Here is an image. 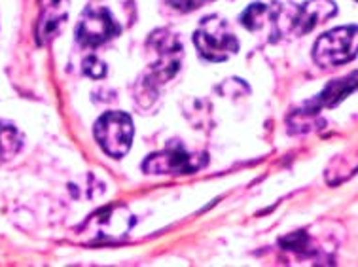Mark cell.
<instances>
[{"label":"cell","instance_id":"cell-3","mask_svg":"<svg viewBox=\"0 0 358 267\" xmlns=\"http://www.w3.org/2000/svg\"><path fill=\"white\" fill-rule=\"evenodd\" d=\"M194 44L203 57L213 63L228 61L239 50V40L235 38L228 23L218 15L205 17L199 23L194 34Z\"/></svg>","mask_w":358,"mask_h":267},{"label":"cell","instance_id":"cell-6","mask_svg":"<svg viewBox=\"0 0 358 267\" xmlns=\"http://www.w3.org/2000/svg\"><path fill=\"white\" fill-rule=\"evenodd\" d=\"M208 156L203 152H188L182 146H171L146 157L143 171L146 175H192L207 167Z\"/></svg>","mask_w":358,"mask_h":267},{"label":"cell","instance_id":"cell-9","mask_svg":"<svg viewBox=\"0 0 358 267\" xmlns=\"http://www.w3.org/2000/svg\"><path fill=\"white\" fill-rule=\"evenodd\" d=\"M285 23H287V15L285 10L279 2H255L241 13V25L250 31V33H258L264 29L271 31V40L275 34H285Z\"/></svg>","mask_w":358,"mask_h":267},{"label":"cell","instance_id":"cell-7","mask_svg":"<svg viewBox=\"0 0 358 267\" xmlns=\"http://www.w3.org/2000/svg\"><path fill=\"white\" fill-rule=\"evenodd\" d=\"M122 31L117 21L112 17V13L103 6L87 8L82 15V20L76 29V38L80 46L84 48H99L104 42L116 38Z\"/></svg>","mask_w":358,"mask_h":267},{"label":"cell","instance_id":"cell-14","mask_svg":"<svg viewBox=\"0 0 358 267\" xmlns=\"http://www.w3.org/2000/svg\"><path fill=\"white\" fill-rule=\"evenodd\" d=\"M84 72L87 74V76H92V78H103L104 72H106V66H104L101 61H97L95 57L85 59Z\"/></svg>","mask_w":358,"mask_h":267},{"label":"cell","instance_id":"cell-10","mask_svg":"<svg viewBox=\"0 0 358 267\" xmlns=\"http://www.w3.org/2000/svg\"><path fill=\"white\" fill-rule=\"evenodd\" d=\"M40 15L36 27L38 44H48L59 33L69 13V0H38Z\"/></svg>","mask_w":358,"mask_h":267},{"label":"cell","instance_id":"cell-11","mask_svg":"<svg viewBox=\"0 0 358 267\" xmlns=\"http://www.w3.org/2000/svg\"><path fill=\"white\" fill-rule=\"evenodd\" d=\"M92 226L93 237H112V235H124L131 228V215L124 207H110L103 209L87 222Z\"/></svg>","mask_w":358,"mask_h":267},{"label":"cell","instance_id":"cell-4","mask_svg":"<svg viewBox=\"0 0 358 267\" xmlns=\"http://www.w3.org/2000/svg\"><path fill=\"white\" fill-rule=\"evenodd\" d=\"M358 55V27H338L319 36L313 48V59L322 68H334Z\"/></svg>","mask_w":358,"mask_h":267},{"label":"cell","instance_id":"cell-12","mask_svg":"<svg viewBox=\"0 0 358 267\" xmlns=\"http://www.w3.org/2000/svg\"><path fill=\"white\" fill-rule=\"evenodd\" d=\"M23 138L20 131L8 124H0V161L12 159L20 152Z\"/></svg>","mask_w":358,"mask_h":267},{"label":"cell","instance_id":"cell-1","mask_svg":"<svg viewBox=\"0 0 358 267\" xmlns=\"http://www.w3.org/2000/svg\"><path fill=\"white\" fill-rule=\"evenodd\" d=\"M148 46L152 48L154 61H152L150 71L143 80V89L148 95H154L157 87L171 82L178 74L182 65L184 48L178 36L167 29H159L152 34L148 38Z\"/></svg>","mask_w":358,"mask_h":267},{"label":"cell","instance_id":"cell-13","mask_svg":"<svg viewBox=\"0 0 358 267\" xmlns=\"http://www.w3.org/2000/svg\"><path fill=\"white\" fill-rule=\"evenodd\" d=\"M167 4H169L171 8H175V10H178V12H194V10H197V8L205 6L207 2H210V0H165Z\"/></svg>","mask_w":358,"mask_h":267},{"label":"cell","instance_id":"cell-2","mask_svg":"<svg viewBox=\"0 0 358 267\" xmlns=\"http://www.w3.org/2000/svg\"><path fill=\"white\" fill-rule=\"evenodd\" d=\"M358 89V71L345 76V78L334 80L326 85L319 97L306 103L303 108L296 110L288 117V125L292 133H307L313 127H317V116L322 108H334L338 106L343 99H347L352 92Z\"/></svg>","mask_w":358,"mask_h":267},{"label":"cell","instance_id":"cell-8","mask_svg":"<svg viewBox=\"0 0 358 267\" xmlns=\"http://www.w3.org/2000/svg\"><path fill=\"white\" fill-rule=\"evenodd\" d=\"M336 12L338 6L334 0H307L303 6L287 13V33H292L294 36L311 33L315 27L336 15Z\"/></svg>","mask_w":358,"mask_h":267},{"label":"cell","instance_id":"cell-5","mask_svg":"<svg viewBox=\"0 0 358 267\" xmlns=\"http://www.w3.org/2000/svg\"><path fill=\"white\" fill-rule=\"evenodd\" d=\"M95 138L99 146L114 159L124 157L133 143V120L125 112H106L95 124Z\"/></svg>","mask_w":358,"mask_h":267}]
</instances>
